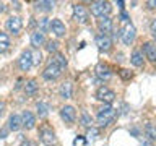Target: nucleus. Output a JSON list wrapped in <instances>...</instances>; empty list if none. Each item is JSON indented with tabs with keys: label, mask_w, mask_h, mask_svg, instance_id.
<instances>
[{
	"label": "nucleus",
	"mask_w": 156,
	"mask_h": 146,
	"mask_svg": "<svg viewBox=\"0 0 156 146\" xmlns=\"http://www.w3.org/2000/svg\"><path fill=\"white\" fill-rule=\"evenodd\" d=\"M114 115H115L114 107L111 104H104V107H101L99 112H98L96 120H98V123H99V127H107L112 122V119H114Z\"/></svg>",
	"instance_id": "obj_1"
},
{
	"label": "nucleus",
	"mask_w": 156,
	"mask_h": 146,
	"mask_svg": "<svg viewBox=\"0 0 156 146\" xmlns=\"http://www.w3.org/2000/svg\"><path fill=\"white\" fill-rule=\"evenodd\" d=\"M39 140H41V143L46 144V146H55L57 144L55 131H54L49 125H42L41 128H39Z\"/></svg>",
	"instance_id": "obj_2"
},
{
	"label": "nucleus",
	"mask_w": 156,
	"mask_h": 146,
	"mask_svg": "<svg viewBox=\"0 0 156 146\" xmlns=\"http://www.w3.org/2000/svg\"><path fill=\"white\" fill-rule=\"evenodd\" d=\"M119 36H120L122 42H124L125 46H130V44L135 41V37H136V29H135V26L132 23H125L124 28L119 29Z\"/></svg>",
	"instance_id": "obj_3"
},
{
	"label": "nucleus",
	"mask_w": 156,
	"mask_h": 146,
	"mask_svg": "<svg viewBox=\"0 0 156 146\" xmlns=\"http://www.w3.org/2000/svg\"><path fill=\"white\" fill-rule=\"evenodd\" d=\"M111 3L109 2H104V0H98V2H93L91 3V13L98 18H102V16H107L111 12Z\"/></svg>",
	"instance_id": "obj_4"
},
{
	"label": "nucleus",
	"mask_w": 156,
	"mask_h": 146,
	"mask_svg": "<svg viewBox=\"0 0 156 146\" xmlns=\"http://www.w3.org/2000/svg\"><path fill=\"white\" fill-rule=\"evenodd\" d=\"M96 99L99 102H104V104H111V102L115 99V92L107 86H101V88H98V91H96Z\"/></svg>",
	"instance_id": "obj_5"
},
{
	"label": "nucleus",
	"mask_w": 156,
	"mask_h": 146,
	"mask_svg": "<svg viewBox=\"0 0 156 146\" xmlns=\"http://www.w3.org/2000/svg\"><path fill=\"white\" fill-rule=\"evenodd\" d=\"M73 18H75L78 23L86 24L88 21H90V12L86 10V7L76 3V5H73Z\"/></svg>",
	"instance_id": "obj_6"
},
{
	"label": "nucleus",
	"mask_w": 156,
	"mask_h": 146,
	"mask_svg": "<svg viewBox=\"0 0 156 146\" xmlns=\"http://www.w3.org/2000/svg\"><path fill=\"white\" fill-rule=\"evenodd\" d=\"M62 75V68L60 67H57L55 63H49V65L46 67V70L42 71V76H44V80H47V81H54V80H57L58 76Z\"/></svg>",
	"instance_id": "obj_7"
},
{
	"label": "nucleus",
	"mask_w": 156,
	"mask_h": 146,
	"mask_svg": "<svg viewBox=\"0 0 156 146\" xmlns=\"http://www.w3.org/2000/svg\"><path fill=\"white\" fill-rule=\"evenodd\" d=\"M18 67L21 71H28L33 67V57H31V50H24L18 58Z\"/></svg>",
	"instance_id": "obj_8"
},
{
	"label": "nucleus",
	"mask_w": 156,
	"mask_h": 146,
	"mask_svg": "<svg viewBox=\"0 0 156 146\" xmlns=\"http://www.w3.org/2000/svg\"><path fill=\"white\" fill-rule=\"evenodd\" d=\"M60 117H62V120L65 122V123H73L76 119V110H75V107H72V106H63L62 109H60Z\"/></svg>",
	"instance_id": "obj_9"
},
{
	"label": "nucleus",
	"mask_w": 156,
	"mask_h": 146,
	"mask_svg": "<svg viewBox=\"0 0 156 146\" xmlns=\"http://www.w3.org/2000/svg\"><path fill=\"white\" fill-rule=\"evenodd\" d=\"M21 127L26 130H31L36 127V117L31 110H24L21 114Z\"/></svg>",
	"instance_id": "obj_10"
},
{
	"label": "nucleus",
	"mask_w": 156,
	"mask_h": 146,
	"mask_svg": "<svg viewBox=\"0 0 156 146\" xmlns=\"http://www.w3.org/2000/svg\"><path fill=\"white\" fill-rule=\"evenodd\" d=\"M23 28V21L20 16H10L7 19V29L8 33H13V34H18L20 31H21Z\"/></svg>",
	"instance_id": "obj_11"
},
{
	"label": "nucleus",
	"mask_w": 156,
	"mask_h": 146,
	"mask_svg": "<svg viewBox=\"0 0 156 146\" xmlns=\"http://www.w3.org/2000/svg\"><path fill=\"white\" fill-rule=\"evenodd\" d=\"M96 46L101 52H109L111 47H112V41H111L109 36L99 34V36H96Z\"/></svg>",
	"instance_id": "obj_12"
},
{
	"label": "nucleus",
	"mask_w": 156,
	"mask_h": 146,
	"mask_svg": "<svg viewBox=\"0 0 156 146\" xmlns=\"http://www.w3.org/2000/svg\"><path fill=\"white\" fill-rule=\"evenodd\" d=\"M143 55L148 58L151 63H156V44L153 42H145L143 44Z\"/></svg>",
	"instance_id": "obj_13"
},
{
	"label": "nucleus",
	"mask_w": 156,
	"mask_h": 146,
	"mask_svg": "<svg viewBox=\"0 0 156 146\" xmlns=\"http://www.w3.org/2000/svg\"><path fill=\"white\" fill-rule=\"evenodd\" d=\"M51 31L55 34L57 37H62V36H65V33H67V29H65V24H63L60 19H52L51 21Z\"/></svg>",
	"instance_id": "obj_14"
},
{
	"label": "nucleus",
	"mask_w": 156,
	"mask_h": 146,
	"mask_svg": "<svg viewBox=\"0 0 156 146\" xmlns=\"http://www.w3.org/2000/svg\"><path fill=\"white\" fill-rule=\"evenodd\" d=\"M98 28H99V31L104 34V36H107V33L112 31V19L109 16H102L98 19Z\"/></svg>",
	"instance_id": "obj_15"
},
{
	"label": "nucleus",
	"mask_w": 156,
	"mask_h": 146,
	"mask_svg": "<svg viewBox=\"0 0 156 146\" xmlns=\"http://www.w3.org/2000/svg\"><path fill=\"white\" fill-rule=\"evenodd\" d=\"M96 75L99 80H109L112 76V70L109 65H106V63H99V65L96 67Z\"/></svg>",
	"instance_id": "obj_16"
},
{
	"label": "nucleus",
	"mask_w": 156,
	"mask_h": 146,
	"mask_svg": "<svg viewBox=\"0 0 156 146\" xmlns=\"http://www.w3.org/2000/svg\"><path fill=\"white\" fill-rule=\"evenodd\" d=\"M8 128L12 130V131H16L21 128V115H18V114H12L10 115V119H8Z\"/></svg>",
	"instance_id": "obj_17"
},
{
	"label": "nucleus",
	"mask_w": 156,
	"mask_h": 146,
	"mask_svg": "<svg viewBox=\"0 0 156 146\" xmlns=\"http://www.w3.org/2000/svg\"><path fill=\"white\" fill-rule=\"evenodd\" d=\"M44 42H46V37H44V34H42V33L34 31V33L31 34V46H33L34 49H39Z\"/></svg>",
	"instance_id": "obj_18"
},
{
	"label": "nucleus",
	"mask_w": 156,
	"mask_h": 146,
	"mask_svg": "<svg viewBox=\"0 0 156 146\" xmlns=\"http://www.w3.org/2000/svg\"><path fill=\"white\" fill-rule=\"evenodd\" d=\"M72 91H73V86H72L70 81H65V83L60 86V89H58V92H60V97H63V99H70V97H72Z\"/></svg>",
	"instance_id": "obj_19"
},
{
	"label": "nucleus",
	"mask_w": 156,
	"mask_h": 146,
	"mask_svg": "<svg viewBox=\"0 0 156 146\" xmlns=\"http://www.w3.org/2000/svg\"><path fill=\"white\" fill-rule=\"evenodd\" d=\"M130 62H132V65L133 67H143V63H145V58H143V54H141L140 50H133V54H132V57H130Z\"/></svg>",
	"instance_id": "obj_20"
},
{
	"label": "nucleus",
	"mask_w": 156,
	"mask_h": 146,
	"mask_svg": "<svg viewBox=\"0 0 156 146\" xmlns=\"http://www.w3.org/2000/svg\"><path fill=\"white\" fill-rule=\"evenodd\" d=\"M10 49V37L7 33L0 31V54H5Z\"/></svg>",
	"instance_id": "obj_21"
},
{
	"label": "nucleus",
	"mask_w": 156,
	"mask_h": 146,
	"mask_svg": "<svg viewBox=\"0 0 156 146\" xmlns=\"http://www.w3.org/2000/svg\"><path fill=\"white\" fill-rule=\"evenodd\" d=\"M36 91H37V81L36 80H28L24 83V92H26L28 96L36 94Z\"/></svg>",
	"instance_id": "obj_22"
},
{
	"label": "nucleus",
	"mask_w": 156,
	"mask_h": 146,
	"mask_svg": "<svg viewBox=\"0 0 156 146\" xmlns=\"http://www.w3.org/2000/svg\"><path fill=\"white\" fill-rule=\"evenodd\" d=\"M37 26H39V29H37V31L44 34V33H47V29H51V21H49V18L42 16V18H39V21H37Z\"/></svg>",
	"instance_id": "obj_23"
},
{
	"label": "nucleus",
	"mask_w": 156,
	"mask_h": 146,
	"mask_svg": "<svg viewBox=\"0 0 156 146\" xmlns=\"http://www.w3.org/2000/svg\"><path fill=\"white\" fill-rule=\"evenodd\" d=\"M36 109H37V114H39V117H46V115L49 114V104H47V102L39 101L37 104H36Z\"/></svg>",
	"instance_id": "obj_24"
},
{
	"label": "nucleus",
	"mask_w": 156,
	"mask_h": 146,
	"mask_svg": "<svg viewBox=\"0 0 156 146\" xmlns=\"http://www.w3.org/2000/svg\"><path fill=\"white\" fill-rule=\"evenodd\" d=\"M145 135L150 140H156V127L153 123H146L145 125Z\"/></svg>",
	"instance_id": "obj_25"
},
{
	"label": "nucleus",
	"mask_w": 156,
	"mask_h": 146,
	"mask_svg": "<svg viewBox=\"0 0 156 146\" xmlns=\"http://www.w3.org/2000/svg\"><path fill=\"white\" fill-rule=\"evenodd\" d=\"M54 63H55L57 67H60V68H65V67H67V58H65V55H63V54H60V52H57V54H55V58H54Z\"/></svg>",
	"instance_id": "obj_26"
},
{
	"label": "nucleus",
	"mask_w": 156,
	"mask_h": 146,
	"mask_svg": "<svg viewBox=\"0 0 156 146\" xmlns=\"http://www.w3.org/2000/svg\"><path fill=\"white\" fill-rule=\"evenodd\" d=\"M119 76H120L124 81H129V80H132V78H133V71L129 70V68H120V70H119Z\"/></svg>",
	"instance_id": "obj_27"
},
{
	"label": "nucleus",
	"mask_w": 156,
	"mask_h": 146,
	"mask_svg": "<svg viewBox=\"0 0 156 146\" xmlns=\"http://www.w3.org/2000/svg\"><path fill=\"white\" fill-rule=\"evenodd\" d=\"M80 123H81L83 127H88V128H91V125H93V120H91V117L88 115V112H81Z\"/></svg>",
	"instance_id": "obj_28"
},
{
	"label": "nucleus",
	"mask_w": 156,
	"mask_h": 146,
	"mask_svg": "<svg viewBox=\"0 0 156 146\" xmlns=\"http://www.w3.org/2000/svg\"><path fill=\"white\" fill-rule=\"evenodd\" d=\"M36 8L37 10H44V12H49V10L54 8V2H37Z\"/></svg>",
	"instance_id": "obj_29"
},
{
	"label": "nucleus",
	"mask_w": 156,
	"mask_h": 146,
	"mask_svg": "<svg viewBox=\"0 0 156 146\" xmlns=\"http://www.w3.org/2000/svg\"><path fill=\"white\" fill-rule=\"evenodd\" d=\"M31 57H33V65H39V63L42 62V55H41V52H39L37 49L31 50Z\"/></svg>",
	"instance_id": "obj_30"
},
{
	"label": "nucleus",
	"mask_w": 156,
	"mask_h": 146,
	"mask_svg": "<svg viewBox=\"0 0 156 146\" xmlns=\"http://www.w3.org/2000/svg\"><path fill=\"white\" fill-rule=\"evenodd\" d=\"M57 49H58V42H55V41H47L46 42V50L47 52H55L57 54Z\"/></svg>",
	"instance_id": "obj_31"
},
{
	"label": "nucleus",
	"mask_w": 156,
	"mask_h": 146,
	"mask_svg": "<svg viewBox=\"0 0 156 146\" xmlns=\"http://www.w3.org/2000/svg\"><path fill=\"white\" fill-rule=\"evenodd\" d=\"M98 135H99V131H98V128H93V127H91V128L90 130H88V140H90V141H94L96 138H98Z\"/></svg>",
	"instance_id": "obj_32"
},
{
	"label": "nucleus",
	"mask_w": 156,
	"mask_h": 146,
	"mask_svg": "<svg viewBox=\"0 0 156 146\" xmlns=\"http://www.w3.org/2000/svg\"><path fill=\"white\" fill-rule=\"evenodd\" d=\"M150 31L156 36V18H154V19H151V23H150Z\"/></svg>",
	"instance_id": "obj_33"
},
{
	"label": "nucleus",
	"mask_w": 156,
	"mask_h": 146,
	"mask_svg": "<svg viewBox=\"0 0 156 146\" xmlns=\"http://www.w3.org/2000/svg\"><path fill=\"white\" fill-rule=\"evenodd\" d=\"M146 7L150 10H154L156 8V0H148V2H146Z\"/></svg>",
	"instance_id": "obj_34"
},
{
	"label": "nucleus",
	"mask_w": 156,
	"mask_h": 146,
	"mask_svg": "<svg viewBox=\"0 0 156 146\" xmlns=\"http://www.w3.org/2000/svg\"><path fill=\"white\" fill-rule=\"evenodd\" d=\"M20 146H37V144L34 143V141H31V140H26V141H23Z\"/></svg>",
	"instance_id": "obj_35"
},
{
	"label": "nucleus",
	"mask_w": 156,
	"mask_h": 146,
	"mask_svg": "<svg viewBox=\"0 0 156 146\" xmlns=\"http://www.w3.org/2000/svg\"><path fill=\"white\" fill-rule=\"evenodd\" d=\"M120 19H122L124 23H129V13L122 12V13H120Z\"/></svg>",
	"instance_id": "obj_36"
},
{
	"label": "nucleus",
	"mask_w": 156,
	"mask_h": 146,
	"mask_svg": "<svg viewBox=\"0 0 156 146\" xmlns=\"http://www.w3.org/2000/svg\"><path fill=\"white\" fill-rule=\"evenodd\" d=\"M3 109H5V102L0 101V117H2V112H3Z\"/></svg>",
	"instance_id": "obj_37"
},
{
	"label": "nucleus",
	"mask_w": 156,
	"mask_h": 146,
	"mask_svg": "<svg viewBox=\"0 0 156 146\" xmlns=\"http://www.w3.org/2000/svg\"><path fill=\"white\" fill-rule=\"evenodd\" d=\"M7 136V130H0V138H5Z\"/></svg>",
	"instance_id": "obj_38"
},
{
	"label": "nucleus",
	"mask_w": 156,
	"mask_h": 146,
	"mask_svg": "<svg viewBox=\"0 0 156 146\" xmlns=\"http://www.w3.org/2000/svg\"><path fill=\"white\" fill-rule=\"evenodd\" d=\"M117 5H119L120 8H124V2H122V0H119V2H117Z\"/></svg>",
	"instance_id": "obj_39"
},
{
	"label": "nucleus",
	"mask_w": 156,
	"mask_h": 146,
	"mask_svg": "<svg viewBox=\"0 0 156 146\" xmlns=\"http://www.w3.org/2000/svg\"><path fill=\"white\" fill-rule=\"evenodd\" d=\"M3 10H5V5H3V3H0V13H2Z\"/></svg>",
	"instance_id": "obj_40"
},
{
	"label": "nucleus",
	"mask_w": 156,
	"mask_h": 146,
	"mask_svg": "<svg viewBox=\"0 0 156 146\" xmlns=\"http://www.w3.org/2000/svg\"><path fill=\"white\" fill-rule=\"evenodd\" d=\"M143 146H151V143H148V141H145V143H143Z\"/></svg>",
	"instance_id": "obj_41"
},
{
	"label": "nucleus",
	"mask_w": 156,
	"mask_h": 146,
	"mask_svg": "<svg viewBox=\"0 0 156 146\" xmlns=\"http://www.w3.org/2000/svg\"><path fill=\"white\" fill-rule=\"evenodd\" d=\"M154 37H156V36H154Z\"/></svg>",
	"instance_id": "obj_42"
}]
</instances>
